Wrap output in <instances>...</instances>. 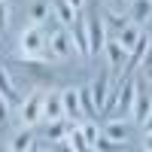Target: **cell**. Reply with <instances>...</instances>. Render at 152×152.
<instances>
[{
    "mask_svg": "<svg viewBox=\"0 0 152 152\" xmlns=\"http://www.w3.org/2000/svg\"><path fill=\"white\" fill-rule=\"evenodd\" d=\"M43 119L46 122L49 119H64V100H61V91L46 94V100H43Z\"/></svg>",
    "mask_w": 152,
    "mask_h": 152,
    "instance_id": "9",
    "label": "cell"
},
{
    "mask_svg": "<svg viewBox=\"0 0 152 152\" xmlns=\"http://www.w3.org/2000/svg\"><path fill=\"white\" fill-rule=\"evenodd\" d=\"M82 134H85V143H88V149H94V143H97V137H100V131H97V125H94V119H88V122L82 125Z\"/></svg>",
    "mask_w": 152,
    "mask_h": 152,
    "instance_id": "22",
    "label": "cell"
},
{
    "mask_svg": "<svg viewBox=\"0 0 152 152\" xmlns=\"http://www.w3.org/2000/svg\"><path fill=\"white\" fill-rule=\"evenodd\" d=\"M107 3V9H113V12H122L125 6H128V0H104Z\"/></svg>",
    "mask_w": 152,
    "mask_h": 152,
    "instance_id": "27",
    "label": "cell"
},
{
    "mask_svg": "<svg viewBox=\"0 0 152 152\" xmlns=\"http://www.w3.org/2000/svg\"><path fill=\"white\" fill-rule=\"evenodd\" d=\"M85 28H88V58H94L100 49H104V43H107V24H104V18L88 15Z\"/></svg>",
    "mask_w": 152,
    "mask_h": 152,
    "instance_id": "4",
    "label": "cell"
},
{
    "mask_svg": "<svg viewBox=\"0 0 152 152\" xmlns=\"http://www.w3.org/2000/svg\"><path fill=\"white\" fill-rule=\"evenodd\" d=\"M104 137H110V140L116 143V146H122L125 140H128V125H125L122 119H113L107 128H104Z\"/></svg>",
    "mask_w": 152,
    "mask_h": 152,
    "instance_id": "14",
    "label": "cell"
},
{
    "mask_svg": "<svg viewBox=\"0 0 152 152\" xmlns=\"http://www.w3.org/2000/svg\"><path fill=\"white\" fill-rule=\"evenodd\" d=\"M43 100H46V94L43 91H34L28 100H21V128H34L37 122L43 119Z\"/></svg>",
    "mask_w": 152,
    "mask_h": 152,
    "instance_id": "3",
    "label": "cell"
},
{
    "mask_svg": "<svg viewBox=\"0 0 152 152\" xmlns=\"http://www.w3.org/2000/svg\"><path fill=\"white\" fill-rule=\"evenodd\" d=\"M46 15H49V6H46V3H37V6L31 9V24H43Z\"/></svg>",
    "mask_w": 152,
    "mask_h": 152,
    "instance_id": "23",
    "label": "cell"
},
{
    "mask_svg": "<svg viewBox=\"0 0 152 152\" xmlns=\"http://www.w3.org/2000/svg\"><path fill=\"white\" fill-rule=\"evenodd\" d=\"M67 3H70L76 12H82V3H85V0H67Z\"/></svg>",
    "mask_w": 152,
    "mask_h": 152,
    "instance_id": "30",
    "label": "cell"
},
{
    "mask_svg": "<svg viewBox=\"0 0 152 152\" xmlns=\"http://www.w3.org/2000/svg\"><path fill=\"white\" fill-rule=\"evenodd\" d=\"M73 125L76 122H70V116H64V119H49L46 122V140H64Z\"/></svg>",
    "mask_w": 152,
    "mask_h": 152,
    "instance_id": "8",
    "label": "cell"
},
{
    "mask_svg": "<svg viewBox=\"0 0 152 152\" xmlns=\"http://www.w3.org/2000/svg\"><path fill=\"white\" fill-rule=\"evenodd\" d=\"M152 113V97L146 94V79H137V94H134V110H131V119L137 122H146Z\"/></svg>",
    "mask_w": 152,
    "mask_h": 152,
    "instance_id": "6",
    "label": "cell"
},
{
    "mask_svg": "<svg viewBox=\"0 0 152 152\" xmlns=\"http://www.w3.org/2000/svg\"><path fill=\"white\" fill-rule=\"evenodd\" d=\"M143 149L152 152V131H146V140H143Z\"/></svg>",
    "mask_w": 152,
    "mask_h": 152,
    "instance_id": "29",
    "label": "cell"
},
{
    "mask_svg": "<svg viewBox=\"0 0 152 152\" xmlns=\"http://www.w3.org/2000/svg\"><path fill=\"white\" fill-rule=\"evenodd\" d=\"M146 37H149V43H152V15L146 18Z\"/></svg>",
    "mask_w": 152,
    "mask_h": 152,
    "instance_id": "31",
    "label": "cell"
},
{
    "mask_svg": "<svg viewBox=\"0 0 152 152\" xmlns=\"http://www.w3.org/2000/svg\"><path fill=\"white\" fill-rule=\"evenodd\" d=\"M94 149H116V143H113L110 137H97V143H94Z\"/></svg>",
    "mask_w": 152,
    "mask_h": 152,
    "instance_id": "28",
    "label": "cell"
},
{
    "mask_svg": "<svg viewBox=\"0 0 152 152\" xmlns=\"http://www.w3.org/2000/svg\"><path fill=\"white\" fill-rule=\"evenodd\" d=\"M61 100H64V116H70L73 122L82 116V107H79V88H67V91H61Z\"/></svg>",
    "mask_w": 152,
    "mask_h": 152,
    "instance_id": "11",
    "label": "cell"
},
{
    "mask_svg": "<svg viewBox=\"0 0 152 152\" xmlns=\"http://www.w3.org/2000/svg\"><path fill=\"white\" fill-rule=\"evenodd\" d=\"M70 28H73V34H70L73 37V49L82 58H88V28H85V18H76Z\"/></svg>",
    "mask_w": 152,
    "mask_h": 152,
    "instance_id": "7",
    "label": "cell"
},
{
    "mask_svg": "<svg viewBox=\"0 0 152 152\" xmlns=\"http://www.w3.org/2000/svg\"><path fill=\"white\" fill-rule=\"evenodd\" d=\"M104 52H107V61H110V67H119L122 70V64H125V58H128V52L119 46V40H110V43H104Z\"/></svg>",
    "mask_w": 152,
    "mask_h": 152,
    "instance_id": "15",
    "label": "cell"
},
{
    "mask_svg": "<svg viewBox=\"0 0 152 152\" xmlns=\"http://www.w3.org/2000/svg\"><path fill=\"white\" fill-rule=\"evenodd\" d=\"M52 9H55V18L64 24V28H70V24L76 21V15H79V12H76L67 0H52Z\"/></svg>",
    "mask_w": 152,
    "mask_h": 152,
    "instance_id": "12",
    "label": "cell"
},
{
    "mask_svg": "<svg viewBox=\"0 0 152 152\" xmlns=\"http://www.w3.org/2000/svg\"><path fill=\"white\" fill-rule=\"evenodd\" d=\"M64 140H67V146H70V149H76V152L88 149V143H85V134H82V128H76V125L67 131V137H64Z\"/></svg>",
    "mask_w": 152,
    "mask_h": 152,
    "instance_id": "19",
    "label": "cell"
},
{
    "mask_svg": "<svg viewBox=\"0 0 152 152\" xmlns=\"http://www.w3.org/2000/svg\"><path fill=\"white\" fill-rule=\"evenodd\" d=\"M134 94H137V79L134 82H125L119 88V100H116V110H113V119H128L131 110H134Z\"/></svg>",
    "mask_w": 152,
    "mask_h": 152,
    "instance_id": "5",
    "label": "cell"
},
{
    "mask_svg": "<svg viewBox=\"0 0 152 152\" xmlns=\"http://www.w3.org/2000/svg\"><path fill=\"white\" fill-rule=\"evenodd\" d=\"M79 107H82V116H85V119H97V107H94L88 88H79Z\"/></svg>",
    "mask_w": 152,
    "mask_h": 152,
    "instance_id": "18",
    "label": "cell"
},
{
    "mask_svg": "<svg viewBox=\"0 0 152 152\" xmlns=\"http://www.w3.org/2000/svg\"><path fill=\"white\" fill-rule=\"evenodd\" d=\"M91 100H94V107L100 110L104 107V100H107V94H110V73H97V79L91 82Z\"/></svg>",
    "mask_w": 152,
    "mask_h": 152,
    "instance_id": "10",
    "label": "cell"
},
{
    "mask_svg": "<svg viewBox=\"0 0 152 152\" xmlns=\"http://www.w3.org/2000/svg\"><path fill=\"white\" fill-rule=\"evenodd\" d=\"M70 58L73 55V37L64 28H49V49H46V58Z\"/></svg>",
    "mask_w": 152,
    "mask_h": 152,
    "instance_id": "2",
    "label": "cell"
},
{
    "mask_svg": "<svg viewBox=\"0 0 152 152\" xmlns=\"http://www.w3.org/2000/svg\"><path fill=\"white\" fill-rule=\"evenodd\" d=\"M9 149H12V152H21V149H34V137H31V128L18 131V134H15V140L9 143Z\"/></svg>",
    "mask_w": 152,
    "mask_h": 152,
    "instance_id": "20",
    "label": "cell"
},
{
    "mask_svg": "<svg viewBox=\"0 0 152 152\" xmlns=\"http://www.w3.org/2000/svg\"><path fill=\"white\" fill-rule=\"evenodd\" d=\"M137 40H140V24H134V21H128V24H125V28L119 31V46L125 49V52H131Z\"/></svg>",
    "mask_w": 152,
    "mask_h": 152,
    "instance_id": "13",
    "label": "cell"
},
{
    "mask_svg": "<svg viewBox=\"0 0 152 152\" xmlns=\"http://www.w3.org/2000/svg\"><path fill=\"white\" fill-rule=\"evenodd\" d=\"M128 21H131V18H125L122 12H113V9H107V15H104V24H107V28H113L116 34H119V31H122Z\"/></svg>",
    "mask_w": 152,
    "mask_h": 152,
    "instance_id": "21",
    "label": "cell"
},
{
    "mask_svg": "<svg viewBox=\"0 0 152 152\" xmlns=\"http://www.w3.org/2000/svg\"><path fill=\"white\" fill-rule=\"evenodd\" d=\"M6 24H9V3L0 0V31H6Z\"/></svg>",
    "mask_w": 152,
    "mask_h": 152,
    "instance_id": "25",
    "label": "cell"
},
{
    "mask_svg": "<svg viewBox=\"0 0 152 152\" xmlns=\"http://www.w3.org/2000/svg\"><path fill=\"white\" fill-rule=\"evenodd\" d=\"M6 119H9V100H6L3 94H0V125H3Z\"/></svg>",
    "mask_w": 152,
    "mask_h": 152,
    "instance_id": "26",
    "label": "cell"
},
{
    "mask_svg": "<svg viewBox=\"0 0 152 152\" xmlns=\"http://www.w3.org/2000/svg\"><path fill=\"white\" fill-rule=\"evenodd\" d=\"M143 128H146V131H152V113H149V119L143 122Z\"/></svg>",
    "mask_w": 152,
    "mask_h": 152,
    "instance_id": "32",
    "label": "cell"
},
{
    "mask_svg": "<svg viewBox=\"0 0 152 152\" xmlns=\"http://www.w3.org/2000/svg\"><path fill=\"white\" fill-rule=\"evenodd\" d=\"M18 55L21 58H46V34L40 31V24H31V28L21 31Z\"/></svg>",
    "mask_w": 152,
    "mask_h": 152,
    "instance_id": "1",
    "label": "cell"
},
{
    "mask_svg": "<svg viewBox=\"0 0 152 152\" xmlns=\"http://www.w3.org/2000/svg\"><path fill=\"white\" fill-rule=\"evenodd\" d=\"M140 67H143V79H152V43H149V49L140 58Z\"/></svg>",
    "mask_w": 152,
    "mask_h": 152,
    "instance_id": "24",
    "label": "cell"
},
{
    "mask_svg": "<svg viewBox=\"0 0 152 152\" xmlns=\"http://www.w3.org/2000/svg\"><path fill=\"white\" fill-rule=\"evenodd\" d=\"M0 94H3L9 104H21V94L15 91V82L9 79V73H6V67H0Z\"/></svg>",
    "mask_w": 152,
    "mask_h": 152,
    "instance_id": "16",
    "label": "cell"
},
{
    "mask_svg": "<svg viewBox=\"0 0 152 152\" xmlns=\"http://www.w3.org/2000/svg\"><path fill=\"white\" fill-rule=\"evenodd\" d=\"M152 15V0H134V9H131V21L134 24H143Z\"/></svg>",
    "mask_w": 152,
    "mask_h": 152,
    "instance_id": "17",
    "label": "cell"
}]
</instances>
